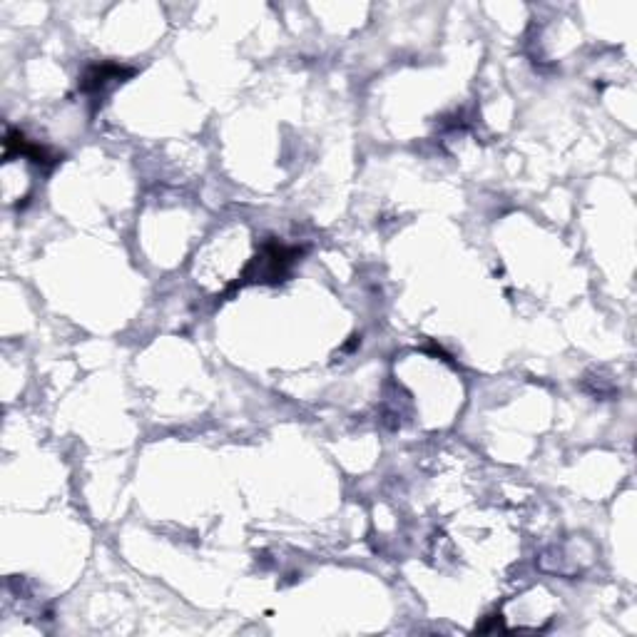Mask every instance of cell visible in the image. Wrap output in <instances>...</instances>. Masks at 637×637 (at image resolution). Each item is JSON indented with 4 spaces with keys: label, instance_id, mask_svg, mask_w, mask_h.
<instances>
[{
    "label": "cell",
    "instance_id": "cell-1",
    "mask_svg": "<svg viewBox=\"0 0 637 637\" xmlns=\"http://www.w3.org/2000/svg\"><path fill=\"white\" fill-rule=\"evenodd\" d=\"M302 257V249L299 247H284V244L267 242L259 254L254 257V262L249 264L247 272H244L242 282L249 284H277L287 277V272L292 269V264Z\"/></svg>",
    "mask_w": 637,
    "mask_h": 637
},
{
    "label": "cell",
    "instance_id": "cell-2",
    "mask_svg": "<svg viewBox=\"0 0 637 637\" xmlns=\"http://www.w3.org/2000/svg\"><path fill=\"white\" fill-rule=\"evenodd\" d=\"M125 75H132V70L120 68V65H110V63L93 65V68L85 70L80 88H83L85 93H100V90H103L105 85L117 83V80L122 83V78H125Z\"/></svg>",
    "mask_w": 637,
    "mask_h": 637
}]
</instances>
